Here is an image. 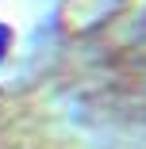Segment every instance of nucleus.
I'll return each mask as SVG.
<instances>
[{
    "label": "nucleus",
    "mask_w": 146,
    "mask_h": 149,
    "mask_svg": "<svg viewBox=\"0 0 146 149\" xmlns=\"http://www.w3.org/2000/svg\"><path fill=\"white\" fill-rule=\"evenodd\" d=\"M8 42H12V31H4V27H0V57L8 54Z\"/></svg>",
    "instance_id": "1"
}]
</instances>
